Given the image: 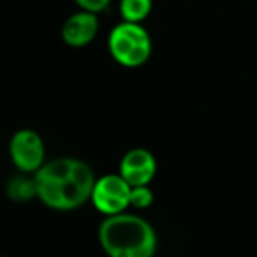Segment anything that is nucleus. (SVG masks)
I'll list each match as a JSON object with an SVG mask.
<instances>
[{
	"instance_id": "1",
	"label": "nucleus",
	"mask_w": 257,
	"mask_h": 257,
	"mask_svg": "<svg viewBox=\"0 0 257 257\" xmlns=\"http://www.w3.org/2000/svg\"><path fill=\"white\" fill-rule=\"evenodd\" d=\"M37 198L48 208L68 212L91 200L95 173L88 163L75 158H56L34 173Z\"/></svg>"
},
{
	"instance_id": "2",
	"label": "nucleus",
	"mask_w": 257,
	"mask_h": 257,
	"mask_svg": "<svg viewBox=\"0 0 257 257\" xmlns=\"http://www.w3.org/2000/svg\"><path fill=\"white\" fill-rule=\"evenodd\" d=\"M98 241L108 257H154L158 236L146 219L133 213H115L98 227Z\"/></svg>"
},
{
	"instance_id": "3",
	"label": "nucleus",
	"mask_w": 257,
	"mask_h": 257,
	"mask_svg": "<svg viewBox=\"0 0 257 257\" xmlns=\"http://www.w3.org/2000/svg\"><path fill=\"white\" fill-rule=\"evenodd\" d=\"M107 44L114 61L126 68L142 67L153 53V39L142 23L124 20L110 30Z\"/></svg>"
},
{
	"instance_id": "4",
	"label": "nucleus",
	"mask_w": 257,
	"mask_h": 257,
	"mask_svg": "<svg viewBox=\"0 0 257 257\" xmlns=\"http://www.w3.org/2000/svg\"><path fill=\"white\" fill-rule=\"evenodd\" d=\"M132 186L121 177V173H110L96 179L93 187L91 201L103 215L122 213L130 206Z\"/></svg>"
},
{
	"instance_id": "5",
	"label": "nucleus",
	"mask_w": 257,
	"mask_h": 257,
	"mask_svg": "<svg viewBox=\"0 0 257 257\" xmlns=\"http://www.w3.org/2000/svg\"><path fill=\"white\" fill-rule=\"evenodd\" d=\"M9 154L21 173H35L46 163L44 140L30 128L18 130L9 142Z\"/></svg>"
},
{
	"instance_id": "6",
	"label": "nucleus",
	"mask_w": 257,
	"mask_h": 257,
	"mask_svg": "<svg viewBox=\"0 0 257 257\" xmlns=\"http://www.w3.org/2000/svg\"><path fill=\"white\" fill-rule=\"evenodd\" d=\"M156 170H158L156 158L153 153L142 147L128 151L122 156L121 165H119V173L132 187L149 186L156 175Z\"/></svg>"
},
{
	"instance_id": "7",
	"label": "nucleus",
	"mask_w": 257,
	"mask_h": 257,
	"mask_svg": "<svg viewBox=\"0 0 257 257\" xmlns=\"http://www.w3.org/2000/svg\"><path fill=\"white\" fill-rule=\"evenodd\" d=\"M100 21L95 13L79 11L68 16L61 27V39L68 48L81 49L89 46L98 35Z\"/></svg>"
},
{
	"instance_id": "8",
	"label": "nucleus",
	"mask_w": 257,
	"mask_h": 257,
	"mask_svg": "<svg viewBox=\"0 0 257 257\" xmlns=\"http://www.w3.org/2000/svg\"><path fill=\"white\" fill-rule=\"evenodd\" d=\"M28 173L23 175H16L7 182V196L11 198L16 203H25V201H30L37 196V182H35V177H27Z\"/></svg>"
},
{
	"instance_id": "9",
	"label": "nucleus",
	"mask_w": 257,
	"mask_h": 257,
	"mask_svg": "<svg viewBox=\"0 0 257 257\" xmlns=\"http://www.w3.org/2000/svg\"><path fill=\"white\" fill-rule=\"evenodd\" d=\"M119 11L124 21L142 23L153 11V0H121Z\"/></svg>"
},
{
	"instance_id": "10",
	"label": "nucleus",
	"mask_w": 257,
	"mask_h": 257,
	"mask_svg": "<svg viewBox=\"0 0 257 257\" xmlns=\"http://www.w3.org/2000/svg\"><path fill=\"white\" fill-rule=\"evenodd\" d=\"M154 201V194L149 189V186H137L132 187V194H130V205L135 208H149Z\"/></svg>"
},
{
	"instance_id": "11",
	"label": "nucleus",
	"mask_w": 257,
	"mask_h": 257,
	"mask_svg": "<svg viewBox=\"0 0 257 257\" xmlns=\"http://www.w3.org/2000/svg\"><path fill=\"white\" fill-rule=\"evenodd\" d=\"M74 2L79 6V9L98 14V13H102V11H105L108 6H110L112 0H74Z\"/></svg>"
},
{
	"instance_id": "12",
	"label": "nucleus",
	"mask_w": 257,
	"mask_h": 257,
	"mask_svg": "<svg viewBox=\"0 0 257 257\" xmlns=\"http://www.w3.org/2000/svg\"><path fill=\"white\" fill-rule=\"evenodd\" d=\"M0 257H6V255H0Z\"/></svg>"
}]
</instances>
